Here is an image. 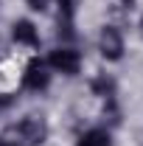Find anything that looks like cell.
Returning a JSON list of instances; mask_svg holds the SVG:
<instances>
[{
	"label": "cell",
	"instance_id": "1",
	"mask_svg": "<svg viewBox=\"0 0 143 146\" xmlns=\"http://www.w3.org/2000/svg\"><path fill=\"white\" fill-rule=\"evenodd\" d=\"M14 132L20 135V141H25V146H42L48 141V124L45 118H36V115H25L14 127Z\"/></svg>",
	"mask_w": 143,
	"mask_h": 146
},
{
	"label": "cell",
	"instance_id": "2",
	"mask_svg": "<svg viewBox=\"0 0 143 146\" xmlns=\"http://www.w3.org/2000/svg\"><path fill=\"white\" fill-rule=\"evenodd\" d=\"M51 84V73H48V62H42L39 56H34L28 65H25V73H23V87L31 93H42Z\"/></svg>",
	"mask_w": 143,
	"mask_h": 146
},
{
	"label": "cell",
	"instance_id": "3",
	"mask_svg": "<svg viewBox=\"0 0 143 146\" xmlns=\"http://www.w3.org/2000/svg\"><path fill=\"white\" fill-rule=\"evenodd\" d=\"M48 68H54L56 73H65V76H76L81 70V54L76 48H56L48 56Z\"/></svg>",
	"mask_w": 143,
	"mask_h": 146
},
{
	"label": "cell",
	"instance_id": "4",
	"mask_svg": "<svg viewBox=\"0 0 143 146\" xmlns=\"http://www.w3.org/2000/svg\"><path fill=\"white\" fill-rule=\"evenodd\" d=\"M98 51L107 62H118L124 56V34L115 25H104L98 34Z\"/></svg>",
	"mask_w": 143,
	"mask_h": 146
},
{
	"label": "cell",
	"instance_id": "5",
	"mask_svg": "<svg viewBox=\"0 0 143 146\" xmlns=\"http://www.w3.org/2000/svg\"><path fill=\"white\" fill-rule=\"evenodd\" d=\"M11 36H14V42L28 45V48H36L39 45V31H36V25L31 20H17L11 25Z\"/></svg>",
	"mask_w": 143,
	"mask_h": 146
},
{
	"label": "cell",
	"instance_id": "6",
	"mask_svg": "<svg viewBox=\"0 0 143 146\" xmlns=\"http://www.w3.org/2000/svg\"><path fill=\"white\" fill-rule=\"evenodd\" d=\"M90 90L95 93L98 98H115L118 84H115V79H112V76H107V73H98V76L90 82Z\"/></svg>",
	"mask_w": 143,
	"mask_h": 146
},
{
	"label": "cell",
	"instance_id": "7",
	"mask_svg": "<svg viewBox=\"0 0 143 146\" xmlns=\"http://www.w3.org/2000/svg\"><path fill=\"white\" fill-rule=\"evenodd\" d=\"M76 146H112V138H109L107 129H90L79 138Z\"/></svg>",
	"mask_w": 143,
	"mask_h": 146
},
{
	"label": "cell",
	"instance_id": "8",
	"mask_svg": "<svg viewBox=\"0 0 143 146\" xmlns=\"http://www.w3.org/2000/svg\"><path fill=\"white\" fill-rule=\"evenodd\" d=\"M25 3H28V9H34V11H45L51 0H25Z\"/></svg>",
	"mask_w": 143,
	"mask_h": 146
},
{
	"label": "cell",
	"instance_id": "9",
	"mask_svg": "<svg viewBox=\"0 0 143 146\" xmlns=\"http://www.w3.org/2000/svg\"><path fill=\"white\" fill-rule=\"evenodd\" d=\"M118 3H121L124 9H132V6H135V0H118Z\"/></svg>",
	"mask_w": 143,
	"mask_h": 146
},
{
	"label": "cell",
	"instance_id": "10",
	"mask_svg": "<svg viewBox=\"0 0 143 146\" xmlns=\"http://www.w3.org/2000/svg\"><path fill=\"white\" fill-rule=\"evenodd\" d=\"M0 146H17L14 141H9V138H0Z\"/></svg>",
	"mask_w": 143,
	"mask_h": 146
},
{
	"label": "cell",
	"instance_id": "11",
	"mask_svg": "<svg viewBox=\"0 0 143 146\" xmlns=\"http://www.w3.org/2000/svg\"><path fill=\"white\" fill-rule=\"evenodd\" d=\"M3 107H6V101H0V110H3Z\"/></svg>",
	"mask_w": 143,
	"mask_h": 146
},
{
	"label": "cell",
	"instance_id": "12",
	"mask_svg": "<svg viewBox=\"0 0 143 146\" xmlns=\"http://www.w3.org/2000/svg\"><path fill=\"white\" fill-rule=\"evenodd\" d=\"M140 28H143V20H140Z\"/></svg>",
	"mask_w": 143,
	"mask_h": 146
}]
</instances>
